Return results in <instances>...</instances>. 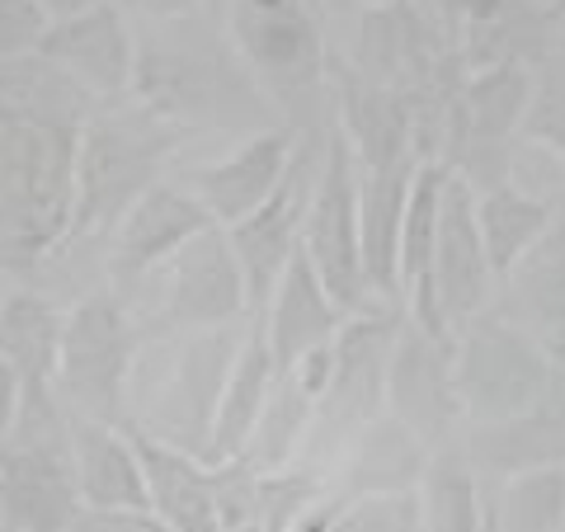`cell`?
<instances>
[{
    "label": "cell",
    "mask_w": 565,
    "mask_h": 532,
    "mask_svg": "<svg viewBox=\"0 0 565 532\" xmlns=\"http://www.w3.org/2000/svg\"><path fill=\"white\" fill-rule=\"evenodd\" d=\"M556 372L561 363L533 334H523L494 311H481L452 334V386L462 415L476 424H504L537 411L561 386Z\"/></svg>",
    "instance_id": "cell-7"
},
{
    "label": "cell",
    "mask_w": 565,
    "mask_h": 532,
    "mask_svg": "<svg viewBox=\"0 0 565 532\" xmlns=\"http://www.w3.org/2000/svg\"><path fill=\"white\" fill-rule=\"evenodd\" d=\"M307 132L292 123H274V128L245 132L222 161L193 166L180 174V184L207 208V217L217 226L241 222L245 212H255L269 193L282 184V174L292 166V151Z\"/></svg>",
    "instance_id": "cell-16"
},
{
    "label": "cell",
    "mask_w": 565,
    "mask_h": 532,
    "mask_svg": "<svg viewBox=\"0 0 565 532\" xmlns=\"http://www.w3.org/2000/svg\"><path fill=\"white\" fill-rule=\"evenodd\" d=\"M236 532H255V528H236Z\"/></svg>",
    "instance_id": "cell-37"
},
{
    "label": "cell",
    "mask_w": 565,
    "mask_h": 532,
    "mask_svg": "<svg viewBox=\"0 0 565 532\" xmlns=\"http://www.w3.org/2000/svg\"><path fill=\"white\" fill-rule=\"evenodd\" d=\"M316 6H330V10H349V6H359V0H316Z\"/></svg>",
    "instance_id": "cell-35"
},
{
    "label": "cell",
    "mask_w": 565,
    "mask_h": 532,
    "mask_svg": "<svg viewBox=\"0 0 565 532\" xmlns=\"http://www.w3.org/2000/svg\"><path fill=\"white\" fill-rule=\"evenodd\" d=\"M490 532H565V462L500 476L486 494Z\"/></svg>",
    "instance_id": "cell-25"
},
{
    "label": "cell",
    "mask_w": 565,
    "mask_h": 532,
    "mask_svg": "<svg viewBox=\"0 0 565 532\" xmlns=\"http://www.w3.org/2000/svg\"><path fill=\"white\" fill-rule=\"evenodd\" d=\"M47 10L39 0H0V62L33 57L47 39Z\"/></svg>",
    "instance_id": "cell-28"
},
{
    "label": "cell",
    "mask_w": 565,
    "mask_h": 532,
    "mask_svg": "<svg viewBox=\"0 0 565 532\" xmlns=\"http://www.w3.org/2000/svg\"><path fill=\"white\" fill-rule=\"evenodd\" d=\"M382 386L392 401V419H401L429 453L444 448L462 419V401L452 386V340H434L411 321H401L392 353H386Z\"/></svg>",
    "instance_id": "cell-14"
},
{
    "label": "cell",
    "mask_w": 565,
    "mask_h": 532,
    "mask_svg": "<svg viewBox=\"0 0 565 532\" xmlns=\"http://www.w3.org/2000/svg\"><path fill=\"white\" fill-rule=\"evenodd\" d=\"M542 6H546V10H552V14H556V20L565 24V0H542Z\"/></svg>",
    "instance_id": "cell-34"
},
{
    "label": "cell",
    "mask_w": 565,
    "mask_h": 532,
    "mask_svg": "<svg viewBox=\"0 0 565 532\" xmlns=\"http://www.w3.org/2000/svg\"><path fill=\"white\" fill-rule=\"evenodd\" d=\"M302 255L311 259L316 278L326 283V292L334 297V307L344 316H359L367 307H377L373 288L363 274V236H359V166L344 132L326 128L321 147V174L311 189V208L302 222Z\"/></svg>",
    "instance_id": "cell-9"
},
{
    "label": "cell",
    "mask_w": 565,
    "mask_h": 532,
    "mask_svg": "<svg viewBox=\"0 0 565 532\" xmlns=\"http://www.w3.org/2000/svg\"><path fill=\"white\" fill-rule=\"evenodd\" d=\"M226 33L269 104L316 132V104L330 91V47L316 0H226Z\"/></svg>",
    "instance_id": "cell-4"
},
{
    "label": "cell",
    "mask_w": 565,
    "mask_h": 532,
    "mask_svg": "<svg viewBox=\"0 0 565 532\" xmlns=\"http://www.w3.org/2000/svg\"><path fill=\"white\" fill-rule=\"evenodd\" d=\"M415 490H419L424 532H490L481 476H476V467L462 453L438 448Z\"/></svg>",
    "instance_id": "cell-26"
},
{
    "label": "cell",
    "mask_w": 565,
    "mask_h": 532,
    "mask_svg": "<svg viewBox=\"0 0 565 532\" xmlns=\"http://www.w3.org/2000/svg\"><path fill=\"white\" fill-rule=\"evenodd\" d=\"M141 334L147 330L132 316V301L109 288L71 301L57 344V377H52V392L66 405V415L122 424Z\"/></svg>",
    "instance_id": "cell-5"
},
{
    "label": "cell",
    "mask_w": 565,
    "mask_h": 532,
    "mask_svg": "<svg viewBox=\"0 0 565 532\" xmlns=\"http://www.w3.org/2000/svg\"><path fill=\"white\" fill-rule=\"evenodd\" d=\"M523 137L537 141L542 151H552L565 166V76H556V71H537L533 104H527V118H523Z\"/></svg>",
    "instance_id": "cell-27"
},
{
    "label": "cell",
    "mask_w": 565,
    "mask_h": 532,
    "mask_svg": "<svg viewBox=\"0 0 565 532\" xmlns=\"http://www.w3.org/2000/svg\"><path fill=\"white\" fill-rule=\"evenodd\" d=\"M161 274H166L161 311L141 326L147 334H212L241 321V316H250L241 259L222 226L193 236Z\"/></svg>",
    "instance_id": "cell-12"
},
{
    "label": "cell",
    "mask_w": 565,
    "mask_h": 532,
    "mask_svg": "<svg viewBox=\"0 0 565 532\" xmlns=\"http://www.w3.org/2000/svg\"><path fill=\"white\" fill-rule=\"evenodd\" d=\"M39 57H47L95 104L128 99L132 71H137V24L114 6V0H104V6L76 14V20L52 24Z\"/></svg>",
    "instance_id": "cell-15"
},
{
    "label": "cell",
    "mask_w": 565,
    "mask_h": 532,
    "mask_svg": "<svg viewBox=\"0 0 565 532\" xmlns=\"http://www.w3.org/2000/svg\"><path fill=\"white\" fill-rule=\"evenodd\" d=\"M39 6L47 10V20L57 24V20H76V14H85V10L104 6V0H39Z\"/></svg>",
    "instance_id": "cell-32"
},
{
    "label": "cell",
    "mask_w": 565,
    "mask_h": 532,
    "mask_svg": "<svg viewBox=\"0 0 565 532\" xmlns=\"http://www.w3.org/2000/svg\"><path fill=\"white\" fill-rule=\"evenodd\" d=\"M359 6H382V0H359Z\"/></svg>",
    "instance_id": "cell-36"
},
{
    "label": "cell",
    "mask_w": 565,
    "mask_h": 532,
    "mask_svg": "<svg viewBox=\"0 0 565 532\" xmlns=\"http://www.w3.org/2000/svg\"><path fill=\"white\" fill-rule=\"evenodd\" d=\"M189 132L151 114L147 104L114 99L85 118L76 147V208L57 255H71L81 245H109L118 222L151 184L170 180V156L180 151ZM52 255V259H57Z\"/></svg>",
    "instance_id": "cell-2"
},
{
    "label": "cell",
    "mask_w": 565,
    "mask_h": 532,
    "mask_svg": "<svg viewBox=\"0 0 565 532\" xmlns=\"http://www.w3.org/2000/svg\"><path fill=\"white\" fill-rule=\"evenodd\" d=\"M20 411H24V382H20V372H14V363L0 353V448L10 443L14 424H20Z\"/></svg>",
    "instance_id": "cell-30"
},
{
    "label": "cell",
    "mask_w": 565,
    "mask_h": 532,
    "mask_svg": "<svg viewBox=\"0 0 565 532\" xmlns=\"http://www.w3.org/2000/svg\"><path fill=\"white\" fill-rule=\"evenodd\" d=\"M81 513L66 405L24 396L20 424L0 448V532H71Z\"/></svg>",
    "instance_id": "cell-6"
},
{
    "label": "cell",
    "mask_w": 565,
    "mask_h": 532,
    "mask_svg": "<svg viewBox=\"0 0 565 532\" xmlns=\"http://www.w3.org/2000/svg\"><path fill=\"white\" fill-rule=\"evenodd\" d=\"M212 226L217 222L207 217V208L193 199L180 180L151 184L128 208V217L118 222L109 245H104V269H109V283H104V288L118 292L122 301H132V292L141 283L151 274H161L193 236L212 232Z\"/></svg>",
    "instance_id": "cell-13"
},
{
    "label": "cell",
    "mask_w": 565,
    "mask_h": 532,
    "mask_svg": "<svg viewBox=\"0 0 565 532\" xmlns=\"http://www.w3.org/2000/svg\"><path fill=\"white\" fill-rule=\"evenodd\" d=\"M434 297L452 334L494 307V269L486 259L481 226H476V189L467 180H457V174H448L444 212H438Z\"/></svg>",
    "instance_id": "cell-17"
},
{
    "label": "cell",
    "mask_w": 565,
    "mask_h": 532,
    "mask_svg": "<svg viewBox=\"0 0 565 532\" xmlns=\"http://www.w3.org/2000/svg\"><path fill=\"white\" fill-rule=\"evenodd\" d=\"M415 6H419L424 14H434V20L448 29V10H452V0H415ZM448 33H452V29H448Z\"/></svg>",
    "instance_id": "cell-33"
},
{
    "label": "cell",
    "mask_w": 565,
    "mask_h": 532,
    "mask_svg": "<svg viewBox=\"0 0 565 532\" xmlns=\"http://www.w3.org/2000/svg\"><path fill=\"white\" fill-rule=\"evenodd\" d=\"M269 392H274V359H269V340H264V321L255 316L250 334L232 349V363H226L217 411H212V429H207V448H203L207 467L245 457V448L259 434L264 411H269Z\"/></svg>",
    "instance_id": "cell-22"
},
{
    "label": "cell",
    "mask_w": 565,
    "mask_h": 532,
    "mask_svg": "<svg viewBox=\"0 0 565 532\" xmlns=\"http://www.w3.org/2000/svg\"><path fill=\"white\" fill-rule=\"evenodd\" d=\"M259 321H264V340H269L274 372H292L302 359H311V353H321L340 340L349 316L334 307V297L326 292V283L316 278L311 259L297 251L278 278L269 307L259 311Z\"/></svg>",
    "instance_id": "cell-19"
},
{
    "label": "cell",
    "mask_w": 565,
    "mask_h": 532,
    "mask_svg": "<svg viewBox=\"0 0 565 532\" xmlns=\"http://www.w3.org/2000/svg\"><path fill=\"white\" fill-rule=\"evenodd\" d=\"M71 471H76L85 513H128L151 509L147 471L122 424L71 415Z\"/></svg>",
    "instance_id": "cell-20"
},
{
    "label": "cell",
    "mask_w": 565,
    "mask_h": 532,
    "mask_svg": "<svg viewBox=\"0 0 565 532\" xmlns=\"http://www.w3.org/2000/svg\"><path fill=\"white\" fill-rule=\"evenodd\" d=\"M66 307H57L39 288H6L0 292V353L14 363L24 396H57V344H62Z\"/></svg>",
    "instance_id": "cell-23"
},
{
    "label": "cell",
    "mask_w": 565,
    "mask_h": 532,
    "mask_svg": "<svg viewBox=\"0 0 565 532\" xmlns=\"http://www.w3.org/2000/svg\"><path fill=\"white\" fill-rule=\"evenodd\" d=\"M132 434V448L147 471V494H151V513L174 532H226L222 528V504H217V481L212 467L199 462L193 453L174 448V443L156 438L141 424H122Z\"/></svg>",
    "instance_id": "cell-21"
},
{
    "label": "cell",
    "mask_w": 565,
    "mask_h": 532,
    "mask_svg": "<svg viewBox=\"0 0 565 532\" xmlns=\"http://www.w3.org/2000/svg\"><path fill=\"white\" fill-rule=\"evenodd\" d=\"M537 66L527 62H490L462 76L448 104L444 161L471 189H490L509 180V141L523 137V118L533 104Z\"/></svg>",
    "instance_id": "cell-8"
},
{
    "label": "cell",
    "mask_w": 565,
    "mask_h": 532,
    "mask_svg": "<svg viewBox=\"0 0 565 532\" xmlns=\"http://www.w3.org/2000/svg\"><path fill=\"white\" fill-rule=\"evenodd\" d=\"M494 307H500L494 316L533 334L565 368V203L556 208L546 236L514 264V274L500 278Z\"/></svg>",
    "instance_id": "cell-18"
},
{
    "label": "cell",
    "mask_w": 565,
    "mask_h": 532,
    "mask_svg": "<svg viewBox=\"0 0 565 532\" xmlns=\"http://www.w3.org/2000/svg\"><path fill=\"white\" fill-rule=\"evenodd\" d=\"M132 99L147 104L174 128H274L278 109L245 71L241 52L232 47L226 20L193 14L180 24H147L137 29V71Z\"/></svg>",
    "instance_id": "cell-1"
},
{
    "label": "cell",
    "mask_w": 565,
    "mask_h": 532,
    "mask_svg": "<svg viewBox=\"0 0 565 532\" xmlns=\"http://www.w3.org/2000/svg\"><path fill=\"white\" fill-rule=\"evenodd\" d=\"M114 6L128 14L137 29H147V24H180V20H193V14L207 10V0H114Z\"/></svg>",
    "instance_id": "cell-29"
},
{
    "label": "cell",
    "mask_w": 565,
    "mask_h": 532,
    "mask_svg": "<svg viewBox=\"0 0 565 532\" xmlns=\"http://www.w3.org/2000/svg\"><path fill=\"white\" fill-rule=\"evenodd\" d=\"M85 123L0 109V269L29 274L62 251L76 208V147Z\"/></svg>",
    "instance_id": "cell-3"
},
{
    "label": "cell",
    "mask_w": 565,
    "mask_h": 532,
    "mask_svg": "<svg viewBox=\"0 0 565 532\" xmlns=\"http://www.w3.org/2000/svg\"><path fill=\"white\" fill-rule=\"evenodd\" d=\"M552 217H556V203L537 199V193H527L514 180L476 189V226H481V245H486V259L494 269V288H500V278L514 274V264L546 236Z\"/></svg>",
    "instance_id": "cell-24"
},
{
    "label": "cell",
    "mask_w": 565,
    "mask_h": 532,
    "mask_svg": "<svg viewBox=\"0 0 565 532\" xmlns=\"http://www.w3.org/2000/svg\"><path fill=\"white\" fill-rule=\"evenodd\" d=\"M330 128V123H326ZM326 128L321 132H307L292 151V166L282 174V184L264 199L255 212H245L241 222L222 226L232 251L241 259V274H245V297H250V316H259L269 307V297L278 288L282 269L292 264V255L302 251V222H307V208H311V189H316V174H321V147H326Z\"/></svg>",
    "instance_id": "cell-11"
},
{
    "label": "cell",
    "mask_w": 565,
    "mask_h": 532,
    "mask_svg": "<svg viewBox=\"0 0 565 532\" xmlns=\"http://www.w3.org/2000/svg\"><path fill=\"white\" fill-rule=\"evenodd\" d=\"M349 66L382 91L419 95L434 85H457L467 76L457 39L424 14L415 0H382V6H359V29H353Z\"/></svg>",
    "instance_id": "cell-10"
},
{
    "label": "cell",
    "mask_w": 565,
    "mask_h": 532,
    "mask_svg": "<svg viewBox=\"0 0 565 532\" xmlns=\"http://www.w3.org/2000/svg\"><path fill=\"white\" fill-rule=\"evenodd\" d=\"M349 500H353V494H344V500H321L316 509H307L288 532H340L344 513H349Z\"/></svg>",
    "instance_id": "cell-31"
}]
</instances>
